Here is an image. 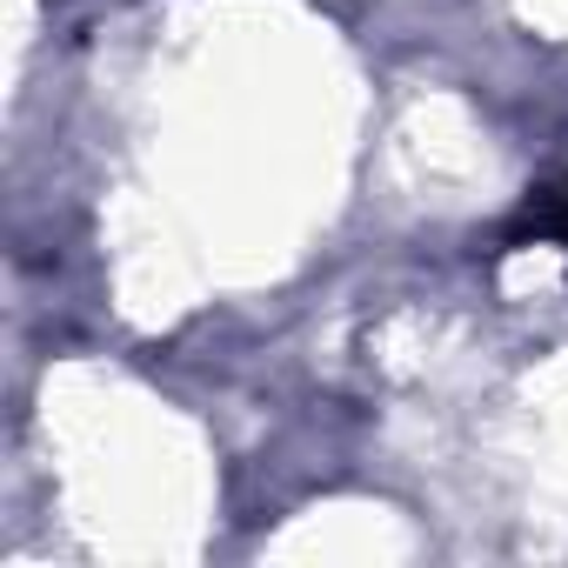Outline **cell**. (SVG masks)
<instances>
[{"label": "cell", "mask_w": 568, "mask_h": 568, "mask_svg": "<svg viewBox=\"0 0 568 568\" xmlns=\"http://www.w3.org/2000/svg\"><path fill=\"white\" fill-rule=\"evenodd\" d=\"M568 247V174H555V181H535L528 194H521V207L508 214V227H501V254H515V247Z\"/></svg>", "instance_id": "6da1fadb"}]
</instances>
